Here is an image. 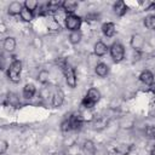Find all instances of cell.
Wrapping results in <instances>:
<instances>
[{
  "mask_svg": "<svg viewBox=\"0 0 155 155\" xmlns=\"http://www.w3.org/2000/svg\"><path fill=\"white\" fill-rule=\"evenodd\" d=\"M80 40H81V33H80V30L70 31V34H69V41H70V44L76 45V44L80 42Z\"/></svg>",
  "mask_w": 155,
  "mask_h": 155,
  "instance_id": "19",
  "label": "cell"
},
{
  "mask_svg": "<svg viewBox=\"0 0 155 155\" xmlns=\"http://www.w3.org/2000/svg\"><path fill=\"white\" fill-rule=\"evenodd\" d=\"M47 28H48V30H51V31H58V30L61 29V25H59V23H58L57 19L52 18V19H50V21L47 22Z\"/></svg>",
  "mask_w": 155,
  "mask_h": 155,
  "instance_id": "22",
  "label": "cell"
},
{
  "mask_svg": "<svg viewBox=\"0 0 155 155\" xmlns=\"http://www.w3.org/2000/svg\"><path fill=\"white\" fill-rule=\"evenodd\" d=\"M94 71H96V74H97L98 76L104 78V76H107L108 73H109V67H108L105 63H97L96 67H94Z\"/></svg>",
  "mask_w": 155,
  "mask_h": 155,
  "instance_id": "12",
  "label": "cell"
},
{
  "mask_svg": "<svg viewBox=\"0 0 155 155\" xmlns=\"http://www.w3.org/2000/svg\"><path fill=\"white\" fill-rule=\"evenodd\" d=\"M82 153L84 155H94L96 147L91 140H85L82 144Z\"/></svg>",
  "mask_w": 155,
  "mask_h": 155,
  "instance_id": "14",
  "label": "cell"
},
{
  "mask_svg": "<svg viewBox=\"0 0 155 155\" xmlns=\"http://www.w3.org/2000/svg\"><path fill=\"white\" fill-rule=\"evenodd\" d=\"M64 101V93L62 92V90H56L52 94V105L53 107H61L62 103Z\"/></svg>",
  "mask_w": 155,
  "mask_h": 155,
  "instance_id": "8",
  "label": "cell"
},
{
  "mask_svg": "<svg viewBox=\"0 0 155 155\" xmlns=\"http://www.w3.org/2000/svg\"><path fill=\"white\" fill-rule=\"evenodd\" d=\"M151 155H155V147H154L153 150H151Z\"/></svg>",
  "mask_w": 155,
  "mask_h": 155,
  "instance_id": "29",
  "label": "cell"
},
{
  "mask_svg": "<svg viewBox=\"0 0 155 155\" xmlns=\"http://www.w3.org/2000/svg\"><path fill=\"white\" fill-rule=\"evenodd\" d=\"M21 73H22V62L19 59L12 61V63L8 67L7 76L12 82H18L21 80Z\"/></svg>",
  "mask_w": 155,
  "mask_h": 155,
  "instance_id": "1",
  "label": "cell"
},
{
  "mask_svg": "<svg viewBox=\"0 0 155 155\" xmlns=\"http://www.w3.org/2000/svg\"><path fill=\"white\" fill-rule=\"evenodd\" d=\"M24 7L27 10H29V11H34L38 7V1H35V0H25Z\"/></svg>",
  "mask_w": 155,
  "mask_h": 155,
  "instance_id": "25",
  "label": "cell"
},
{
  "mask_svg": "<svg viewBox=\"0 0 155 155\" xmlns=\"http://www.w3.org/2000/svg\"><path fill=\"white\" fill-rule=\"evenodd\" d=\"M63 71H64V76H65V81L68 84L69 87H75L76 86V74L73 67H70L68 63L63 67Z\"/></svg>",
  "mask_w": 155,
  "mask_h": 155,
  "instance_id": "3",
  "label": "cell"
},
{
  "mask_svg": "<svg viewBox=\"0 0 155 155\" xmlns=\"http://www.w3.org/2000/svg\"><path fill=\"white\" fill-rule=\"evenodd\" d=\"M2 46H4V48H5L6 51H8V52L13 51V50L16 48V40H15V38H12V36L6 38V39L4 40V42H2Z\"/></svg>",
  "mask_w": 155,
  "mask_h": 155,
  "instance_id": "17",
  "label": "cell"
},
{
  "mask_svg": "<svg viewBox=\"0 0 155 155\" xmlns=\"http://www.w3.org/2000/svg\"><path fill=\"white\" fill-rule=\"evenodd\" d=\"M23 8H24V7L22 6L21 2H18V1H12V2L8 5L7 12H8L10 15H12V16H16V15H21V12H22Z\"/></svg>",
  "mask_w": 155,
  "mask_h": 155,
  "instance_id": "9",
  "label": "cell"
},
{
  "mask_svg": "<svg viewBox=\"0 0 155 155\" xmlns=\"http://www.w3.org/2000/svg\"><path fill=\"white\" fill-rule=\"evenodd\" d=\"M153 92L155 93V84H153Z\"/></svg>",
  "mask_w": 155,
  "mask_h": 155,
  "instance_id": "30",
  "label": "cell"
},
{
  "mask_svg": "<svg viewBox=\"0 0 155 155\" xmlns=\"http://www.w3.org/2000/svg\"><path fill=\"white\" fill-rule=\"evenodd\" d=\"M139 80L145 85H153L154 84V74L149 70H143L139 75Z\"/></svg>",
  "mask_w": 155,
  "mask_h": 155,
  "instance_id": "10",
  "label": "cell"
},
{
  "mask_svg": "<svg viewBox=\"0 0 155 155\" xmlns=\"http://www.w3.org/2000/svg\"><path fill=\"white\" fill-rule=\"evenodd\" d=\"M38 80H39L41 84H47L48 80H50V74H48V71H46V70L39 71V74H38Z\"/></svg>",
  "mask_w": 155,
  "mask_h": 155,
  "instance_id": "23",
  "label": "cell"
},
{
  "mask_svg": "<svg viewBox=\"0 0 155 155\" xmlns=\"http://www.w3.org/2000/svg\"><path fill=\"white\" fill-rule=\"evenodd\" d=\"M69 130H71V127H70V122L68 119V120L62 122V131H69Z\"/></svg>",
  "mask_w": 155,
  "mask_h": 155,
  "instance_id": "28",
  "label": "cell"
},
{
  "mask_svg": "<svg viewBox=\"0 0 155 155\" xmlns=\"http://www.w3.org/2000/svg\"><path fill=\"white\" fill-rule=\"evenodd\" d=\"M113 8H114V12L116 15H119V16H124L126 13V11H127V6H126V4L124 1H116L114 4Z\"/></svg>",
  "mask_w": 155,
  "mask_h": 155,
  "instance_id": "16",
  "label": "cell"
},
{
  "mask_svg": "<svg viewBox=\"0 0 155 155\" xmlns=\"http://www.w3.org/2000/svg\"><path fill=\"white\" fill-rule=\"evenodd\" d=\"M7 148H8V143L6 142V140H0V154L1 155H4L5 153H6V150H7Z\"/></svg>",
  "mask_w": 155,
  "mask_h": 155,
  "instance_id": "27",
  "label": "cell"
},
{
  "mask_svg": "<svg viewBox=\"0 0 155 155\" xmlns=\"http://www.w3.org/2000/svg\"><path fill=\"white\" fill-rule=\"evenodd\" d=\"M102 31H103V34H104L105 36H108V38L114 36V35H115V33H116L115 24H114V23H111V22L104 23V24L102 25Z\"/></svg>",
  "mask_w": 155,
  "mask_h": 155,
  "instance_id": "7",
  "label": "cell"
},
{
  "mask_svg": "<svg viewBox=\"0 0 155 155\" xmlns=\"http://www.w3.org/2000/svg\"><path fill=\"white\" fill-rule=\"evenodd\" d=\"M69 122H70V127L71 130H78L81 127L82 122H84V119L81 116V114H73L70 117H69Z\"/></svg>",
  "mask_w": 155,
  "mask_h": 155,
  "instance_id": "6",
  "label": "cell"
},
{
  "mask_svg": "<svg viewBox=\"0 0 155 155\" xmlns=\"http://www.w3.org/2000/svg\"><path fill=\"white\" fill-rule=\"evenodd\" d=\"M145 134H147L148 137H150V138L155 137V126H153V125L148 126V127L145 128Z\"/></svg>",
  "mask_w": 155,
  "mask_h": 155,
  "instance_id": "26",
  "label": "cell"
},
{
  "mask_svg": "<svg viewBox=\"0 0 155 155\" xmlns=\"http://www.w3.org/2000/svg\"><path fill=\"white\" fill-rule=\"evenodd\" d=\"M144 25L148 29H155V15H149L144 19Z\"/></svg>",
  "mask_w": 155,
  "mask_h": 155,
  "instance_id": "20",
  "label": "cell"
},
{
  "mask_svg": "<svg viewBox=\"0 0 155 155\" xmlns=\"http://www.w3.org/2000/svg\"><path fill=\"white\" fill-rule=\"evenodd\" d=\"M131 46L136 51L140 50L144 46V38L140 34H133L131 38Z\"/></svg>",
  "mask_w": 155,
  "mask_h": 155,
  "instance_id": "5",
  "label": "cell"
},
{
  "mask_svg": "<svg viewBox=\"0 0 155 155\" xmlns=\"http://www.w3.org/2000/svg\"><path fill=\"white\" fill-rule=\"evenodd\" d=\"M7 102H8V104H10V105L16 107V105H18L19 99H18V97H17V94H16V93L10 92V93L7 94Z\"/></svg>",
  "mask_w": 155,
  "mask_h": 155,
  "instance_id": "24",
  "label": "cell"
},
{
  "mask_svg": "<svg viewBox=\"0 0 155 155\" xmlns=\"http://www.w3.org/2000/svg\"><path fill=\"white\" fill-rule=\"evenodd\" d=\"M78 8V2L76 1H63V10L64 12H68L69 15H73V12H75Z\"/></svg>",
  "mask_w": 155,
  "mask_h": 155,
  "instance_id": "15",
  "label": "cell"
},
{
  "mask_svg": "<svg viewBox=\"0 0 155 155\" xmlns=\"http://www.w3.org/2000/svg\"><path fill=\"white\" fill-rule=\"evenodd\" d=\"M110 56H111L114 62H116V63L121 62L125 58V48H124V46L121 44H119V42L113 44L111 47H110Z\"/></svg>",
  "mask_w": 155,
  "mask_h": 155,
  "instance_id": "2",
  "label": "cell"
},
{
  "mask_svg": "<svg viewBox=\"0 0 155 155\" xmlns=\"http://www.w3.org/2000/svg\"><path fill=\"white\" fill-rule=\"evenodd\" d=\"M35 86L33 84H25L24 87H23V96L25 98H33V96L35 94Z\"/></svg>",
  "mask_w": 155,
  "mask_h": 155,
  "instance_id": "18",
  "label": "cell"
},
{
  "mask_svg": "<svg viewBox=\"0 0 155 155\" xmlns=\"http://www.w3.org/2000/svg\"><path fill=\"white\" fill-rule=\"evenodd\" d=\"M65 27L70 30V31H75L79 30L80 25H81V18L75 16V15H68L65 16Z\"/></svg>",
  "mask_w": 155,
  "mask_h": 155,
  "instance_id": "4",
  "label": "cell"
},
{
  "mask_svg": "<svg viewBox=\"0 0 155 155\" xmlns=\"http://www.w3.org/2000/svg\"><path fill=\"white\" fill-rule=\"evenodd\" d=\"M86 98H87L88 101H91L93 104H96V103L101 99V92H99L97 88H90V90L87 91Z\"/></svg>",
  "mask_w": 155,
  "mask_h": 155,
  "instance_id": "13",
  "label": "cell"
},
{
  "mask_svg": "<svg viewBox=\"0 0 155 155\" xmlns=\"http://www.w3.org/2000/svg\"><path fill=\"white\" fill-rule=\"evenodd\" d=\"M21 18H22V21H24V22H30L31 19H33V17H34V15H33V11H29V10H27L25 7L22 10V12H21Z\"/></svg>",
  "mask_w": 155,
  "mask_h": 155,
  "instance_id": "21",
  "label": "cell"
},
{
  "mask_svg": "<svg viewBox=\"0 0 155 155\" xmlns=\"http://www.w3.org/2000/svg\"><path fill=\"white\" fill-rule=\"evenodd\" d=\"M108 52V46L103 41H97L94 44V54L97 57H102Z\"/></svg>",
  "mask_w": 155,
  "mask_h": 155,
  "instance_id": "11",
  "label": "cell"
}]
</instances>
